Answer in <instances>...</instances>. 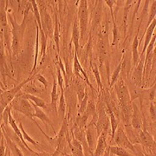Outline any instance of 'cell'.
<instances>
[{
    "label": "cell",
    "mask_w": 156,
    "mask_h": 156,
    "mask_svg": "<svg viewBox=\"0 0 156 156\" xmlns=\"http://www.w3.org/2000/svg\"><path fill=\"white\" fill-rule=\"evenodd\" d=\"M0 73L2 76L4 85L5 87L6 76H9V73H8V66H7V60L5 56V49L4 45L3 37H0Z\"/></svg>",
    "instance_id": "obj_10"
},
{
    "label": "cell",
    "mask_w": 156,
    "mask_h": 156,
    "mask_svg": "<svg viewBox=\"0 0 156 156\" xmlns=\"http://www.w3.org/2000/svg\"><path fill=\"white\" fill-rule=\"evenodd\" d=\"M113 140L116 143L117 147H122L124 149H129L134 154L135 152L134 145L133 143H131V141L128 139L123 126H119L117 128L115 135L113 137Z\"/></svg>",
    "instance_id": "obj_6"
},
{
    "label": "cell",
    "mask_w": 156,
    "mask_h": 156,
    "mask_svg": "<svg viewBox=\"0 0 156 156\" xmlns=\"http://www.w3.org/2000/svg\"><path fill=\"white\" fill-rule=\"evenodd\" d=\"M34 75H35V78L38 81L39 83H41L44 86L45 90L48 89V85H49V83H48V81L46 80V78H45L42 74H39V73H36V74H34Z\"/></svg>",
    "instance_id": "obj_40"
},
{
    "label": "cell",
    "mask_w": 156,
    "mask_h": 156,
    "mask_svg": "<svg viewBox=\"0 0 156 156\" xmlns=\"http://www.w3.org/2000/svg\"><path fill=\"white\" fill-rule=\"evenodd\" d=\"M149 114L152 118V121L154 123H155V117H156V108H155V101L150 102L149 104Z\"/></svg>",
    "instance_id": "obj_41"
},
{
    "label": "cell",
    "mask_w": 156,
    "mask_h": 156,
    "mask_svg": "<svg viewBox=\"0 0 156 156\" xmlns=\"http://www.w3.org/2000/svg\"><path fill=\"white\" fill-rule=\"evenodd\" d=\"M89 4L86 0L79 1L77 11V21L80 30V40L83 42L88 33L89 26Z\"/></svg>",
    "instance_id": "obj_2"
},
{
    "label": "cell",
    "mask_w": 156,
    "mask_h": 156,
    "mask_svg": "<svg viewBox=\"0 0 156 156\" xmlns=\"http://www.w3.org/2000/svg\"><path fill=\"white\" fill-rule=\"evenodd\" d=\"M122 61H123V56H122V58H121V61L119 62V64H118V66L115 68V69L114 70V72L112 74L111 78H110V80L111 81H109V87H113L115 83H116L117 81L119 80V78H120V76H121V73H122Z\"/></svg>",
    "instance_id": "obj_32"
},
{
    "label": "cell",
    "mask_w": 156,
    "mask_h": 156,
    "mask_svg": "<svg viewBox=\"0 0 156 156\" xmlns=\"http://www.w3.org/2000/svg\"><path fill=\"white\" fill-rule=\"evenodd\" d=\"M36 29H37V32H36V44H35V56H34V62L32 69L30 71V75L32 76L33 74L36 73L37 69V60H38V55H39V43H40V36H39V29L37 24L35 22Z\"/></svg>",
    "instance_id": "obj_25"
},
{
    "label": "cell",
    "mask_w": 156,
    "mask_h": 156,
    "mask_svg": "<svg viewBox=\"0 0 156 156\" xmlns=\"http://www.w3.org/2000/svg\"><path fill=\"white\" fill-rule=\"evenodd\" d=\"M71 42L74 44L75 47V52L77 53L79 52V48H80V30H79V25H78L77 18L74 20L72 28V35H71Z\"/></svg>",
    "instance_id": "obj_20"
},
{
    "label": "cell",
    "mask_w": 156,
    "mask_h": 156,
    "mask_svg": "<svg viewBox=\"0 0 156 156\" xmlns=\"http://www.w3.org/2000/svg\"><path fill=\"white\" fill-rule=\"evenodd\" d=\"M1 131H2V130H1ZM5 144V140L4 134L2 133V135H1V140H0V156H5L6 147Z\"/></svg>",
    "instance_id": "obj_42"
},
{
    "label": "cell",
    "mask_w": 156,
    "mask_h": 156,
    "mask_svg": "<svg viewBox=\"0 0 156 156\" xmlns=\"http://www.w3.org/2000/svg\"><path fill=\"white\" fill-rule=\"evenodd\" d=\"M134 1L132 0H128L125 2V6H124V12H123V31H124V36L126 37L127 35V29H128V16L130 10L134 5Z\"/></svg>",
    "instance_id": "obj_27"
},
{
    "label": "cell",
    "mask_w": 156,
    "mask_h": 156,
    "mask_svg": "<svg viewBox=\"0 0 156 156\" xmlns=\"http://www.w3.org/2000/svg\"><path fill=\"white\" fill-rule=\"evenodd\" d=\"M73 73L76 76H77L79 79H81L82 81H84L85 83L87 84L88 86L90 87V89H92L93 91H95V93L97 94V91L95 88L93 87L92 83L89 82V76H88V74L86 73V71L83 69V68L82 67V64L79 61V58H78L77 53H74V62H73Z\"/></svg>",
    "instance_id": "obj_7"
},
{
    "label": "cell",
    "mask_w": 156,
    "mask_h": 156,
    "mask_svg": "<svg viewBox=\"0 0 156 156\" xmlns=\"http://www.w3.org/2000/svg\"><path fill=\"white\" fill-rule=\"evenodd\" d=\"M89 117V115L86 111L83 113V114H77L75 124L77 126L78 128L84 129V128H86V126H87V122H88Z\"/></svg>",
    "instance_id": "obj_31"
},
{
    "label": "cell",
    "mask_w": 156,
    "mask_h": 156,
    "mask_svg": "<svg viewBox=\"0 0 156 156\" xmlns=\"http://www.w3.org/2000/svg\"><path fill=\"white\" fill-rule=\"evenodd\" d=\"M84 132H85V137H86L88 146L90 148V150L94 152L95 146H96V142H97V139H98V135H97V133H96L95 126L92 123H89V125L86 126Z\"/></svg>",
    "instance_id": "obj_9"
},
{
    "label": "cell",
    "mask_w": 156,
    "mask_h": 156,
    "mask_svg": "<svg viewBox=\"0 0 156 156\" xmlns=\"http://www.w3.org/2000/svg\"><path fill=\"white\" fill-rule=\"evenodd\" d=\"M88 101H89V93H88V89H86V92H85V95L83 101H81V103L79 104V108H78L77 114H83L86 110L87 108V104H88Z\"/></svg>",
    "instance_id": "obj_38"
},
{
    "label": "cell",
    "mask_w": 156,
    "mask_h": 156,
    "mask_svg": "<svg viewBox=\"0 0 156 156\" xmlns=\"http://www.w3.org/2000/svg\"><path fill=\"white\" fill-rule=\"evenodd\" d=\"M108 37H103L99 36V39L97 42V51H98V57L100 65L102 66L103 62L108 57Z\"/></svg>",
    "instance_id": "obj_11"
},
{
    "label": "cell",
    "mask_w": 156,
    "mask_h": 156,
    "mask_svg": "<svg viewBox=\"0 0 156 156\" xmlns=\"http://www.w3.org/2000/svg\"><path fill=\"white\" fill-rule=\"evenodd\" d=\"M98 2H96V7L94 9V16H93V23H92V32H95V30L99 26L101 17V5H97Z\"/></svg>",
    "instance_id": "obj_28"
},
{
    "label": "cell",
    "mask_w": 156,
    "mask_h": 156,
    "mask_svg": "<svg viewBox=\"0 0 156 156\" xmlns=\"http://www.w3.org/2000/svg\"><path fill=\"white\" fill-rule=\"evenodd\" d=\"M155 27H156V19H154L153 22L151 23L150 25L147 28V30H145V32H144L143 35H142L141 38L139 40V44H140V43H141L142 39L144 38V37H145V41H144L143 49H142L141 53L140 54V56H143V55H145L146 49H147V45L149 44L151 39H152V37H153V35H154V30H155Z\"/></svg>",
    "instance_id": "obj_12"
},
{
    "label": "cell",
    "mask_w": 156,
    "mask_h": 156,
    "mask_svg": "<svg viewBox=\"0 0 156 156\" xmlns=\"http://www.w3.org/2000/svg\"><path fill=\"white\" fill-rule=\"evenodd\" d=\"M132 110L130 126L134 130H140L143 124V113L135 101H132Z\"/></svg>",
    "instance_id": "obj_8"
},
{
    "label": "cell",
    "mask_w": 156,
    "mask_h": 156,
    "mask_svg": "<svg viewBox=\"0 0 156 156\" xmlns=\"http://www.w3.org/2000/svg\"><path fill=\"white\" fill-rule=\"evenodd\" d=\"M61 155H63V156H73L72 154H68V153H63V154H62Z\"/></svg>",
    "instance_id": "obj_44"
},
{
    "label": "cell",
    "mask_w": 156,
    "mask_h": 156,
    "mask_svg": "<svg viewBox=\"0 0 156 156\" xmlns=\"http://www.w3.org/2000/svg\"><path fill=\"white\" fill-rule=\"evenodd\" d=\"M108 134L106 133H101L99 135L95 150L93 152V156H103L108 147V142H107Z\"/></svg>",
    "instance_id": "obj_13"
},
{
    "label": "cell",
    "mask_w": 156,
    "mask_h": 156,
    "mask_svg": "<svg viewBox=\"0 0 156 156\" xmlns=\"http://www.w3.org/2000/svg\"><path fill=\"white\" fill-rule=\"evenodd\" d=\"M44 3V1H37L41 17L42 29L47 37H53V20L50 17V14L47 11Z\"/></svg>",
    "instance_id": "obj_4"
},
{
    "label": "cell",
    "mask_w": 156,
    "mask_h": 156,
    "mask_svg": "<svg viewBox=\"0 0 156 156\" xmlns=\"http://www.w3.org/2000/svg\"><path fill=\"white\" fill-rule=\"evenodd\" d=\"M8 3L9 1H4V0L0 1V26L2 30L9 27L7 23V17H8L7 8L9 5Z\"/></svg>",
    "instance_id": "obj_21"
},
{
    "label": "cell",
    "mask_w": 156,
    "mask_h": 156,
    "mask_svg": "<svg viewBox=\"0 0 156 156\" xmlns=\"http://www.w3.org/2000/svg\"><path fill=\"white\" fill-rule=\"evenodd\" d=\"M56 76H57V78H56L57 85L59 86L61 92H63L64 91V78L62 76L61 69L58 66L56 67Z\"/></svg>",
    "instance_id": "obj_37"
},
{
    "label": "cell",
    "mask_w": 156,
    "mask_h": 156,
    "mask_svg": "<svg viewBox=\"0 0 156 156\" xmlns=\"http://www.w3.org/2000/svg\"><path fill=\"white\" fill-rule=\"evenodd\" d=\"M18 127H19V128H20V130H21V133H22V135H23V138L24 139V140H27L28 142H30V143H31L32 145L36 146L37 148H39L40 150L42 149V147H41V145L39 144L38 141H37V140H33L30 135H29L26 132H25V130H24V128H23V123L21 122H19V123H18Z\"/></svg>",
    "instance_id": "obj_34"
},
{
    "label": "cell",
    "mask_w": 156,
    "mask_h": 156,
    "mask_svg": "<svg viewBox=\"0 0 156 156\" xmlns=\"http://www.w3.org/2000/svg\"><path fill=\"white\" fill-rule=\"evenodd\" d=\"M1 130H2V133L4 134L5 140L6 143H7V147L10 149V151L11 152V154H13V155L14 156H23V154H22V152H21V149H19L18 147L17 146V144H16L9 136H8V134H6L5 128H3L2 126H1Z\"/></svg>",
    "instance_id": "obj_19"
},
{
    "label": "cell",
    "mask_w": 156,
    "mask_h": 156,
    "mask_svg": "<svg viewBox=\"0 0 156 156\" xmlns=\"http://www.w3.org/2000/svg\"><path fill=\"white\" fill-rule=\"evenodd\" d=\"M66 108H67V104H66L65 95L63 91V92H61V95H60L58 105H57V114L61 121H62L64 117L66 116Z\"/></svg>",
    "instance_id": "obj_26"
},
{
    "label": "cell",
    "mask_w": 156,
    "mask_h": 156,
    "mask_svg": "<svg viewBox=\"0 0 156 156\" xmlns=\"http://www.w3.org/2000/svg\"><path fill=\"white\" fill-rule=\"evenodd\" d=\"M6 153H7V156H12V154H11V152L10 151V149L8 148V147H6Z\"/></svg>",
    "instance_id": "obj_43"
},
{
    "label": "cell",
    "mask_w": 156,
    "mask_h": 156,
    "mask_svg": "<svg viewBox=\"0 0 156 156\" xmlns=\"http://www.w3.org/2000/svg\"><path fill=\"white\" fill-rule=\"evenodd\" d=\"M90 66H91V69L93 71V74L95 76V80H96V83H97V87H98V89H97V94H99L101 92V90L103 89L102 87V82H101V74L100 70H99V68L97 66L96 63H93L92 61L90 60Z\"/></svg>",
    "instance_id": "obj_30"
},
{
    "label": "cell",
    "mask_w": 156,
    "mask_h": 156,
    "mask_svg": "<svg viewBox=\"0 0 156 156\" xmlns=\"http://www.w3.org/2000/svg\"><path fill=\"white\" fill-rule=\"evenodd\" d=\"M138 35L139 33L135 34L134 40L132 42L131 44V49H132V69L137 64V62L139 61L140 54H139V38H138Z\"/></svg>",
    "instance_id": "obj_23"
},
{
    "label": "cell",
    "mask_w": 156,
    "mask_h": 156,
    "mask_svg": "<svg viewBox=\"0 0 156 156\" xmlns=\"http://www.w3.org/2000/svg\"><path fill=\"white\" fill-rule=\"evenodd\" d=\"M52 76H53V85H52L51 92H50V107L53 111L57 113V105H58L60 96L58 94V85L56 80V76L54 75Z\"/></svg>",
    "instance_id": "obj_15"
},
{
    "label": "cell",
    "mask_w": 156,
    "mask_h": 156,
    "mask_svg": "<svg viewBox=\"0 0 156 156\" xmlns=\"http://www.w3.org/2000/svg\"><path fill=\"white\" fill-rule=\"evenodd\" d=\"M140 3L141 1L139 0V1H136L135 4H134V13L132 15V19H131V22H130V29H129V34H133V31H134V18H135V16L137 14V11L139 10V7L140 5Z\"/></svg>",
    "instance_id": "obj_39"
},
{
    "label": "cell",
    "mask_w": 156,
    "mask_h": 156,
    "mask_svg": "<svg viewBox=\"0 0 156 156\" xmlns=\"http://www.w3.org/2000/svg\"><path fill=\"white\" fill-rule=\"evenodd\" d=\"M144 62H145V55L140 56L139 61L137 64L133 68V71L131 72L130 77L128 78V80L136 86L137 88H142V81H143V69H144Z\"/></svg>",
    "instance_id": "obj_5"
},
{
    "label": "cell",
    "mask_w": 156,
    "mask_h": 156,
    "mask_svg": "<svg viewBox=\"0 0 156 156\" xmlns=\"http://www.w3.org/2000/svg\"><path fill=\"white\" fill-rule=\"evenodd\" d=\"M33 81V80H32ZM30 81L28 83L25 84L23 87V93H26V94H30V95H42L43 93V89H38L35 84L33 83V82Z\"/></svg>",
    "instance_id": "obj_29"
},
{
    "label": "cell",
    "mask_w": 156,
    "mask_h": 156,
    "mask_svg": "<svg viewBox=\"0 0 156 156\" xmlns=\"http://www.w3.org/2000/svg\"><path fill=\"white\" fill-rule=\"evenodd\" d=\"M11 107L12 109L16 110L23 114V115L28 117L29 119H30L36 125H37L38 123L37 122V121L34 119V108L31 104V102L29 100L23 99L20 95H17L16 97L13 99V101L11 102Z\"/></svg>",
    "instance_id": "obj_3"
},
{
    "label": "cell",
    "mask_w": 156,
    "mask_h": 156,
    "mask_svg": "<svg viewBox=\"0 0 156 156\" xmlns=\"http://www.w3.org/2000/svg\"><path fill=\"white\" fill-rule=\"evenodd\" d=\"M17 95H20V96H21L22 98H23V99H26V100H29L30 101L33 102L35 105H37V107H39L40 108H44V109L47 108V105H46V103H45L44 100H43L42 98H40V97L37 96V95L26 94V93H23V92H21V91H19V92L17 93Z\"/></svg>",
    "instance_id": "obj_22"
},
{
    "label": "cell",
    "mask_w": 156,
    "mask_h": 156,
    "mask_svg": "<svg viewBox=\"0 0 156 156\" xmlns=\"http://www.w3.org/2000/svg\"><path fill=\"white\" fill-rule=\"evenodd\" d=\"M73 87L76 89V98H77L78 103L80 104L81 101H83L85 95V92H86V85L84 83V81L82 82L81 79L76 78V80L73 81Z\"/></svg>",
    "instance_id": "obj_17"
},
{
    "label": "cell",
    "mask_w": 156,
    "mask_h": 156,
    "mask_svg": "<svg viewBox=\"0 0 156 156\" xmlns=\"http://www.w3.org/2000/svg\"><path fill=\"white\" fill-rule=\"evenodd\" d=\"M156 16V2L155 1H153L152 2V5H151L150 10L148 11V20H147V25H146L145 30H147V28L150 25V23L154 19H155ZM145 32V31H144Z\"/></svg>",
    "instance_id": "obj_36"
},
{
    "label": "cell",
    "mask_w": 156,
    "mask_h": 156,
    "mask_svg": "<svg viewBox=\"0 0 156 156\" xmlns=\"http://www.w3.org/2000/svg\"><path fill=\"white\" fill-rule=\"evenodd\" d=\"M67 143L69 147V149L71 151L73 156H84L83 145L81 144L80 141H78L74 137L72 134H71V139L67 140Z\"/></svg>",
    "instance_id": "obj_16"
},
{
    "label": "cell",
    "mask_w": 156,
    "mask_h": 156,
    "mask_svg": "<svg viewBox=\"0 0 156 156\" xmlns=\"http://www.w3.org/2000/svg\"><path fill=\"white\" fill-rule=\"evenodd\" d=\"M31 102V101H30ZM31 104H32V106L34 108V115L33 117H37V118H38L40 119L42 122H44L45 123V125H46V127H47V124H49L50 126V128H52V130H53V132L55 133V134H56V130H55V128H54V126H53V124H52V122L50 121V119L49 118V116L45 114L44 112L42 110V108H40L39 107H37V105H35L33 102H31Z\"/></svg>",
    "instance_id": "obj_18"
},
{
    "label": "cell",
    "mask_w": 156,
    "mask_h": 156,
    "mask_svg": "<svg viewBox=\"0 0 156 156\" xmlns=\"http://www.w3.org/2000/svg\"><path fill=\"white\" fill-rule=\"evenodd\" d=\"M54 30H53V37H54V41L56 43V50L59 53L60 51V23H59V19H58V15L57 12H55V23H54Z\"/></svg>",
    "instance_id": "obj_24"
},
{
    "label": "cell",
    "mask_w": 156,
    "mask_h": 156,
    "mask_svg": "<svg viewBox=\"0 0 156 156\" xmlns=\"http://www.w3.org/2000/svg\"><path fill=\"white\" fill-rule=\"evenodd\" d=\"M31 4L30 1L27 2L25 5V8L23 11V18L21 23H18L16 20L15 17H12L11 14H8L9 20L11 22V52H12V58L17 57L22 50L23 43V37H24V33L25 30L27 27V18L30 11L31 10Z\"/></svg>",
    "instance_id": "obj_1"
},
{
    "label": "cell",
    "mask_w": 156,
    "mask_h": 156,
    "mask_svg": "<svg viewBox=\"0 0 156 156\" xmlns=\"http://www.w3.org/2000/svg\"><path fill=\"white\" fill-rule=\"evenodd\" d=\"M8 124L10 125L11 127V128H12V130L14 131V133L17 134V137L20 139V140H21V142H22V144L26 148H28V150L30 151V152H31V153H33V154H37L38 155V154H37L36 152L34 150H32L30 147H29V145L25 142V140H24V139L23 138V135H22V133H21V130H20V128H19V127H18V125H17V123H16V121H15V119L12 117V115H11V111L9 113V116H8Z\"/></svg>",
    "instance_id": "obj_14"
},
{
    "label": "cell",
    "mask_w": 156,
    "mask_h": 156,
    "mask_svg": "<svg viewBox=\"0 0 156 156\" xmlns=\"http://www.w3.org/2000/svg\"><path fill=\"white\" fill-rule=\"evenodd\" d=\"M113 22V29H112V33H113V40H112V46H115L120 41V33L119 30L117 27L115 19H112Z\"/></svg>",
    "instance_id": "obj_35"
},
{
    "label": "cell",
    "mask_w": 156,
    "mask_h": 156,
    "mask_svg": "<svg viewBox=\"0 0 156 156\" xmlns=\"http://www.w3.org/2000/svg\"><path fill=\"white\" fill-rule=\"evenodd\" d=\"M108 148L110 152V154L115 156H134L129 154L127 149H124L122 147H120L117 146H108Z\"/></svg>",
    "instance_id": "obj_33"
}]
</instances>
